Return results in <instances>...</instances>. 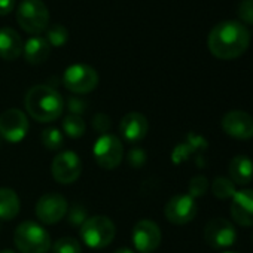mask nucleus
I'll return each mask as SVG.
<instances>
[{
  "label": "nucleus",
  "instance_id": "473e14b6",
  "mask_svg": "<svg viewBox=\"0 0 253 253\" xmlns=\"http://www.w3.org/2000/svg\"><path fill=\"white\" fill-rule=\"evenodd\" d=\"M115 253H134L131 249H128V247H122V249H118Z\"/></svg>",
  "mask_w": 253,
  "mask_h": 253
},
{
  "label": "nucleus",
  "instance_id": "393cba45",
  "mask_svg": "<svg viewBox=\"0 0 253 253\" xmlns=\"http://www.w3.org/2000/svg\"><path fill=\"white\" fill-rule=\"evenodd\" d=\"M54 253H82V247L78 240L72 237H63L52 246Z\"/></svg>",
  "mask_w": 253,
  "mask_h": 253
},
{
  "label": "nucleus",
  "instance_id": "4be33fe9",
  "mask_svg": "<svg viewBox=\"0 0 253 253\" xmlns=\"http://www.w3.org/2000/svg\"><path fill=\"white\" fill-rule=\"evenodd\" d=\"M211 192L219 200H228V198H232L237 191H235V185L232 183L229 177L219 176L211 182Z\"/></svg>",
  "mask_w": 253,
  "mask_h": 253
},
{
  "label": "nucleus",
  "instance_id": "1a4fd4ad",
  "mask_svg": "<svg viewBox=\"0 0 253 253\" xmlns=\"http://www.w3.org/2000/svg\"><path fill=\"white\" fill-rule=\"evenodd\" d=\"M51 173L55 182L61 185H70L81 177L82 163L75 152L66 151L54 158L51 166Z\"/></svg>",
  "mask_w": 253,
  "mask_h": 253
},
{
  "label": "nucleus",
  "instance_id": "4468645a",
  "mask_svg": "<svg viewBox=\"0 0 253 253\" xmlns=\"http://www.w3.org/2000/svg\"><path fill=\"white\" fill-rule=\"evenodd\" d=\"M133 244L140 253H152L161 244V229L152 220H140L133 228Z\"/></svg>",
  "mask_w": 253,
  "mask_h": 253
},
{
  "label": "nucleus",
  "instance_id": "2f4dec72",
  "mask_svg": "<svg viewBox=\"0 0 253 253\" xmlns=\"http://www.w3.org/2000/svg\"><path fill=\"white\" fill-rule=\"evenodd\" d=\"M15 8V0H0V15H8Z\"/></svg>",
  "mask_w": 253,
  "mask_h": 253
},
{
  "label": "nucleus",
  "instance_id": "2eb2a0df",
  "mask_svg": "<svg viewBox=\"0 0 253 253\" xmlns=\"http://www.w3.org/2000/svg\"><path fill=\"white\" fill-rule=\"evenodd\" d=\"M231 217L240 226H253V189H241L231 198Z\"/></svg>",
  "mask_w": 253,
  "mask_h": 253
},
{
  "label": "nucleus",
  "instance_id": "20e7f679",
  "mask_svg": "<svg viewBox=\"0 0 253 253\" xmlns=\"http://www.w3.org/2000/svg\"><path fill=\"white\" fill-rule=\"evenodd\" d=\"M116 234L115 223L106 216H91L81 226V237L91 249H104L109 246Z\"/></svg>",
  "mask_w": 253,
  "mask_h": 253
},
{
  "label": "nucleus",
  "instance_id": "72a5a7b5",
  "mask_svg": "<svg viewBox=\"0 0 253 253\" xmlns=\"http://www.w3.org/2000/svg\"><path fill=\"white\" fill-rule=\"evenodd\" d=\"M0 253H15V252L14 250H9V249H5V250H2Z\"/></svg>",
  "mask_w": 253,
  "mask_h": 253
},
{
  "label": "nucleus",
  "instance_id": "f257e3e1",
  "mask_svg": "<svg viewBox=\"0 0 253 253\" xmlns=\"http://www.w3.org/2000/svg\"><path fill=\"white\" fill-rule=\"evenodd\" d=\"M250 45V32L238 21H222L216 24L207 38L209 51L219 60L241 57Z\"/></svg>",
  "mask_w": 253,
  "mask_h": 253
},
{
  "label": "nucleus",
  "instance_id": "7c9ffc66",
  "mask_svg": "<svg viewBox=\"0 0 253 253\" xmlns=\"http://www.w3.org/2000/svg\"><path fill=\"white\" fill-rule=\"evenodd\" d=\"M67 107L70 110V115L81 116V113H84L85 109H86V101L79 98V97H70L69 101H67Z\"/></svg>",
  "mask_w": 253,
  "mask_h": 253
},
{
  "label": "nucleus",
  "instance_id": "6e6552de",
  "mask_svg": "<svg viewBox=\"0 0 253 253\" xmlns=\"http://www.w3.org/2000/svg\"><path fill=\"white\" fill-rule=\"evenodd\" d=\"M29 131V121L23 110L8 109L0 115V136L9 143L21 142Z\"/></svg>",
  "mask_w": 253,
  "mask_h": 253
},
{
  "label": "nucleus",
  "instance_id": "f3484780",
  "mask_svg": "<svg viewBox=\"0 0 253 253\" xmlns=\"http://www.w3.org/2000/svg\"><path fill=\"white\" fill-rule=\"evenodd\" d=\"M23 41L20 35L9 29V27H2L0 29V58L6 61H14L23 54Z\"/></svg>",
  "mask_w": 253,
  "mask_h": 253
},
{
  "label": "nucleus",
  "instance_id": "f8f14e48",
  "mask_svg": "<svg viewBox=\"0 0 253 253\" xmlns=\"http://www.w3.org/2000/svg\"><path fill=\"white\" fill-rule=\"evenodd\" d=\"M198 207L195 203V198H192L188 194L174 195L169 200L164 209L166 219L174 225H186L197 216Z\"/></svg>",
  "mask_w": 253,
  "mask_h": 253
},
{
  "label": "nucleus",
  "instance_id": "9d476101",
  "mask_svg": "<svg viewBox=\"0 0 253 253\" xmlns=\"http://www.w3.org/2000/svg\"><path fill=\"white\" fill-rule=\"evenodd\" d=\"M69 210L67 200L57 192H48L38 200L36 216L41 222L46 225H54L60 222Z\"/></svg>",
  "mask_w": 253,
  "mask_h": 253
},
{
  "label": "nucleus",
  "instance_id": "c756f323",
  "mask_svg": "<svg viewBox=\"0 0 253 253\" xmlns=\"http://www.w3.org/2000/svg\"><path fill=\"white\" fill-rule=\"evenodd\" d=\"M92 128L100 134H106L110 130V118L104 113H97L92 118Z\"/></svg>",
  "mask_w": 253,
  "mask_h": 253
},
{
  "label": "nucleus",
  "instance_id": "9b49d317",
  "mask_svg": "<svg viewBox=\"0 0 253 253\" xmlns=\"http://www.w3.org/2000/svg\"><path fill=\"white\" fill-rule=\"evenodd\" d=\"M204 240L209 246L214 249H225L235 243L237 231L228 219L214 217L206 223Z\"/></svg>",
  "mask_w": 253,
  "mask_h": 253
},
{
  "label": "nucleus",
  "instance_id": "b1692460",
  "mask_svg": "<svg viewBox=\"0 0 253 253\" xmlns=\"http://www.w3.org/2000/svg\"><path fill=\"white\" fill-rule=\"evenodd\" d=\"M63 134L58 128H46L42 133V143L49 151H57L63 146Z\"/></svg>",
  "mask_w": 253,
  "mask_h": 253
},
{
  "label": "nucleus",
  "instance_id": "bb28decb",
  "mask_svg": "<svg viewBox=\"0 0 253 253\" xmlns=\"http://www.w3.org/2000/svg\"><path fill=\"white\" fill-rule=\"evenodd\" d=\"M69 211V222L72 223V225H75V226H82L84 225V222L88 219V211H86V209L84 207V206H81V204H75L70 210H67Z\"/></svg>",
  "mask_w": 253,
  "mask_h": 253
},
{
  "label": "nucleus",
  "instance_id": "a211bd4d",
  "mask_svg": "<svg viewBox=\"0 0 253 253\" xmlns=\"http://www.w3.org/2000/svg\"><path fill=\"white\" fill-rule=\"evenodd\" d=\"M23 54H24V58H26L27 63H30L33 66H38V64L45 63L49 58L51 45L48 43V41L45 38L35 36V38H30L24 43Z\"/></svg>",
  "mask_w": 253,
  "mask_h": 253
},
{
  "label": "nucleus",
  "instance_id": "f03ea898",
  "mask_svg": "<svg viewBox=\"0 0 253 253\" xmlns=\"http://www.w3.org/2000/svg\"><path fill=\"white\" fill-rule=\"evenodd\" d=\"M26 110L39 122H52L63 113L64 101L61 94L49 85H35L24 98Z\"/></svg>",
  "mask_w": 253,
  "mask_h": 253
},
{
  "label": "nucleus",
  "instance_id": "423d86ee",
  "mask_svg": "<svg viewBox=\"0 0 253 253\" xmlns=\"http://www.w3.org/2000/svg\"><path fill=\"white\" fill-rule=\"evenodd\" d=\"M63 84L73 94H88L98 85V73L88 64H72L63 75Z\"/></svg>",
  "mask_w": 253,
  "mask_h": 253
},
{
  "label": "nucleus",
  "instance_id": "c85d7f7f",
  "mask_svg": "<svg viewBox=\"0 0 253 253\" xmlns=\"http://www.w3.org/2000/svg\"><path fill=\"white\" fill-rule=\"evenodd\" d=\"M128 164L133 169H142L146 164V152L140 148H134L128 152Z\"/></svg>",
  "mask_w": 253,
  "mask_h": 253
},
{
  "label": "nucleus",
  "instance_id": "6ab92c4d",
  "mask_svg": "<svg viewBox=\"0 0 253 253\" xmlns=\"http://www.w3.org/2000/svg\"><path fill=\"white\" fill-rule=\"evenodd\" d=\"M229 179L234 185L244 186L253 180V163L246 155H237L229 161Z\"/></svg>",
  "mask_w": 253,
  "mask_h": 253
},
{
  "label": "nucleus",
  "instance_id": "f704fd0d",
  "mask_svg": "<svg viewBox=\"0 0 253 253\" xmlns=\"http://www.w3.org/2000/svg\"><path fill=\"white\" fill-rule=\"evenodd\" d=\"M223 253H237V252H223Z\"/></svg>",
  "mask_w": 253,
  "mask_h": 253
},
{
  "label": "nucleus",
  "instance_id": "0eeeda50",
  "mask_svg": "<svg viewBox=\"0 0 253 253\" xmlns=\"http://www.w3.org/2000/svg\"><path fill=\"white\" fill-rule=\"evenodd\" d=\"M92 152L95 163L104 170H115L124 158L122 143L113 134H101L95 140Z\"/></svg>",
  "mask_w": 253,
  "mask_h": 253
},
{
  "label": "nucleus",
  "instance_id": "aec40b11",
  "mask_svg": "<svg viewBox=\"0 0 253 253\" xmlns=\"http://www.w3.org/2000/svg\"><path fill=\"white\" fill-rule=\"evenodd\" d=\"M21 209L17 192L11 188H0V219L12 220L18 216Z\"/></svg>",
  "mask_w": 253,
  "mask_h": 253
},
{
  "label": "nucleus",
  "instance_id": "39448f33",
  "mask_svg": "<svg viewBox=\"0 0 253 253\" xmlns=\"http://www.w3.org/2000/svg\"><path fill=\"white\" fill-rule=\"evenodd\" d=\"M17 21L30 35H39L48 29L49 11L42 0H23L17 9Z\"/></svg>",
  "mask_w": 253,
  "mask_h": 253
},
{
  "label": "nucleus",
  "instance_id": "a878e982",
  "mask_svg": "<svg viewBox=\"0 0 253 253\" xmlns=\"http://www.w3.org/2000/svg\"><path fill=\"white\" fill-rule=\"evenodd\" d=\"M209 189V180L206 176H195L194 179H191L189 182V194L192 198L197 197H203Z\"/></svg>",
  "mask_w": 253,
  "mask_h": 253
},
{
  "label": "nucleus",
  "instance_id": "7ed1b4c3",
  "mask_svg": "<svg viewBox=\"0 0 253 253\" xmlns=\"http://www.w3.org/2000/svg\"><path fill=\"white\" fill-rule=\"evenodd\" d=\"M14 241L21 253H48L51 249L49 232L33 220L23 222L17 226Z\"/></svg>",
  "mask_w": 253,
  "mask_h": 253
},
{
  "label": "nucleus",
  "instance_id": "ddd939ff",
  "mask_svg": "<svg viewBox=\"0 0 253 253\" xmlns=\"http://www.w3.org/2000/svg\"><path fill=\"white\" fill-rule=\"evenodd\" d=\"M222 130L232 139L249 140L253 137V116L243 110H231L223 115Z\"/></svg>",
  "mask_w": 253,
  "mask_h": 253
},
{
  "label": "nucleus",
  "instance_id": "cd10ccee",
  "mask_svg": "<svg viewBox=\"0 0 253 253\" xmlns=\"http://www.w3.org/2000/svg\"><path fill=\"white\" fill-rule=\"evenodd\" d=\"M238 17L244 24H253V0H241L238 5Z\"/></svg>",
  "mask_w": 253,
  "mask_h": 253
},
{
  "label": "nucleus",
  "instance_id": "5701e85b",
  "mask_svg": "<svg viewBox=\"0 0 253 253\" xmlns=\"http://www.w3.org/2000/svg\"><path fill=\"white\" fill-rule=\"evenodd\" d=\"M46 41L51 46H63L67 43L69 41V32L64 26L61 24H54L51 27H48L46 30Z\"/></svg>",
  "mask_w": 253,
  "mask_h": 253
},
{
  "label": "nucleus",
  "instance_id": "dca6fc26",
  "mask_svg": "<svg viewBox=\"0 0 253 253\" xmlns=\"http://www.w3.org/2000/svg\"><path fill=\"white\" fill-rule=\"evenodd\" d=\"M149 130V124L145 115L139 112H130L126 113L121 124H119V131L121 136L130 143H139L142 142Z\"/></svg>",
  "mask_w": 253,
  "mask_h": 253
},
{
  "label": "nucleus",
  "instance_id": "412c9836",
  "mask_svg": "<svg viewBox=\"0 0 253 253\" xmlns=\"http://www.w3.org/2000/svg\"><path fill=\"white\" fill-rule=\"evenodd\" d=\"M85 128H86L85 121L78 115H67L63 119V131L72 139L82 137L85 133Z\"/></svg>",
  "mask_w": 253,
  "mask_h": 253
}]
</instances>
